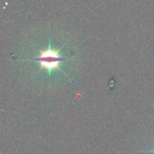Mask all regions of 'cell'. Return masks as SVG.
Masks as SVG:
<instances>
[{"instance_id": "obj_1", "label": "cell", "mask_w": 154, "mask_h": 154, "mask_svg": "<svg viewBox=\"0 0 154 154\" xmlns=\"http://www.w3.org/2000/svg\"><path fill=\"white\" fill-rule=\"evenodd\" d=\"M60 49L57 51L52 50L51 49V46L49 45L47 49L45 51L40 50V57L34 59V61H39L40 63L41 67L40 69H46L49 74H50L51 71L54 69H57L62 72L59 67V64L61 61L64 60V58L58 54Z\"/></svg>"}, {"instance_id": "obj_2", "label": "cell", "mask_w": 154, "mask_h": 154, "mask_svg": "<svg viewBox=\"0 0 154 154\" xmlns=\"http://www.w3.org/2000/svg\"><path fill=\"white\" fill-rule=\"evenodd\" d=\"M147 152H154V150H149V151H147Z\"/></svg>"}]
</instances>
